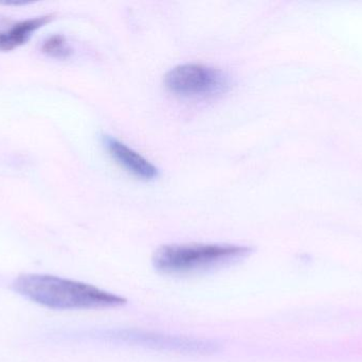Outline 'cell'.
<instances>
[{
  "label": "cell",
  "instance_id": "4",
  "mask_svg": "<svg viewBox=\"0 0 362 362\" xmlns=\"http://www.w3.org/2000/svg\"><path fill=\"white\" fill-rule=\"evenodd\" d=\"M110 341L132 346H146L155 350L172 351V352L189 353V354H206L217 350L216 344L202 340L189 339L177 336L158 335V334L144 333L132 329L110 331L106 334Z\"/></svg>",
  "mask_w": 362,
  "mask_h": 362
},
{
  "label": "cell",
  "instance_id": "1",
  "mask_svg": "<svg viewBox=\"0 0 362 362\" xmlns=\"http://www.w3.org/2000/svg\"><path fill=\"white\" fill-rule=\"evenodd\" d=\"M13 287L25 299L51 310H103L127 303L125 298L93 285L46 274L21 276Z\"/></svg>",
  "mask_w": 362,
  "mask_h": 362
},
{
  "label": "cell",
  "instance_id": "7",
  "mask_svg": "<svg viewBox=\"0 0 362 362\" xmlns=\"http://www.w3.org/2000/svg\"><path fill=\"white\" fill-rule=\"evenodd\" d=\"M42 51L49 57L57 59H67L71 55V49L62 35H52L45 40Z\"/></svg>",
  "mask_w": 362,
  "mask_h": 362
},
{
  "label": "cell",
  "instance_id": "5",
  "mask_svg": "<svg viewBox=\"0 0 362 362\" xmlns=\"http://www.w3.org/2000/svg\"><path fill=\"white\" fill-rule=\"evenodd\" d=\"M103 144L112 159L137 178L148 181L158 176V169L152 163L116 138L104 135Z\"/></svg>",
  "mask_w": 362,
  "mask_h": 362
},
{
  "label": "cell",
  "instance_id": "3",
  "mask_svg": "<svg viewBox=\"0 0 362 362\" xmlns=\"http://www.w3.org/2000/svg\"><path fill=\"white\" fill-rule=\"evenodd\" d=\"M165 84L171 93L180 97H213L228 91L230 79L217 68L185 64L176 66L165 74Z\"/></svg>",
  "mask_w": 362,
  "mask_h": 362
},
{
  "label": "cell",
  "instance_id": "2",
  "mask_svg": "<svg viewBox=\"0 0 362 362\" xmlns=\"http://www.w3.org/2000/svg\"><path fill=\"white\" fill-rule=\"evenodd\" d=\"M251 251L236 244H169L154 253L153 265L167 276H194L233 266Z\"/></svg>",
  "mask_w": 362,
  "mask_h": 362
},
{
  "label": "cell",
  "instance_id": "6",
  "mask_svg": "<svg viewBox=\"0 0 362 362\" xmlns=\"http://www.w3.org/2000/svg\"><path fill=\"white\" fill-rule=\"evenodd\" d=\"M54 19L52 14L23 19L0 31V51H12L25 45L36 31Z\"/></svg>",
  "mask_w": 362,
  "mask_h": 362
}]
</instances>
